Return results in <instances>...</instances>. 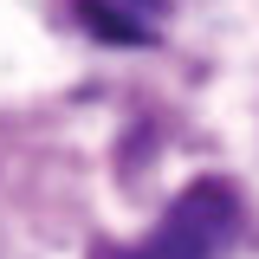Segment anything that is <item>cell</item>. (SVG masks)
<instances>
[{
    "instance_id": "obj_1",
    "label": "cell",
    "mask_w": 259,
    "mask_h": 259,
    "mask_svg": "<svg viewBox=\"0 0 259 259\" xmlns=\"http://www.w3.org/2000/svg\"><path fill=\"white\" fill-rule=\"evenodd\" d=\"M246 227V207H240V188L207 175V182H188V188L168 201L156 233H143L136 246H123L117 259H227V246L240 240Z\"/></svg>"
},
{
    "instance_id": "obj_2",
    "label": "cell",
    "mask_w": 259,
    "mask_h": 259,
    "mask_svg": "<svg viewBox=\"0 0 259 259\" xmlns=\"http://www.w3.org/2000/svg\"><path fill=\"white\" fill-rule=\"evenodd\" d=\"M71 13H78V26L97 32L104 46H156V26H149L143 13H130L123 0H71Z\"/></svg>"
},
{
    "instance_id": "obj_3",
    "label": "cell",
    "mask_w": 259,
    "mask_h": 259,
    "mask_svg": "<svg viewBox=\"0 0 259 259\" xmlns=\"http://www.w3.org/2000/svg\"><path fill=\"white\" fill-rule=\"evenodd\" d=\"M130 7H149V13H168L175 0H130Z\"/></svg>"
}]
</instances>
